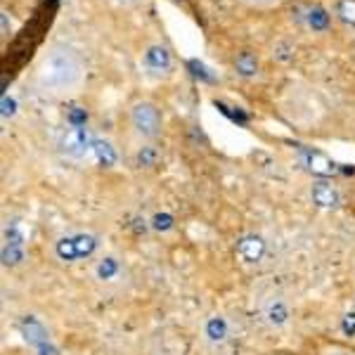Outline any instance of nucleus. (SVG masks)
<instances>
[{"instance_id": "obj_1", "label": "nucleus", "mask_w": 355, "mask_h": 355, "mask_svg": "<svg viewBox=\"0 0 355 355\" xmlns=\"http://www.w3.org/2000/svg\"><path fill=\"white\" fill-rule=\"evenodd\" d=\"M36 78L43 93L67 97L76 93L83 83V62L71 47L54 45L45 52Z\"/></svg>"}, {"instance_id": "obj_2", "label": "nucleus", "mask_w": 355, "mask_h": 355, "mask_svg": "<svg viewBox=\"0 0 355 355\" xmlns=\"http://www.w3.org/2000/svg\"><path fill=\"white\" fill-rule=\"evenodd\" d=\"M93 142L95 138L90 135V131L85 128V124H71L67 131L62 133L60 140V149L62 154H67L69 159H83L88 156V152H93Z\"/></svg>"}, {"instance_id": "obj_3", "label": "nucleus", "mask_w": 355, "mask_h": 355, "mask_svg": "<svg viewBox=\"0 0 355 355\" xmlns=\"http://www.w3.org/2000/svg\"><path fill=\"white\" fill-rule=\"evenodd\" d=\"M131 124L135 133H140L142 138H156L159 128H161L159 109L152 102H135L131 107Z\"/></svg>"}, {"instance_id": "obj_4", "label": "nucleus", "mask_w": 355, "mask_h": 355, "mask_svg": "<svg viewBox=\"0 0 355 355\" xmlns=\"http://www.w3.org/2000/svg\"><path fill=\"white\" fill-rule=\"evenodd\" d=\"M97 249V237L93 234H71V237H62L57 242V256L62 261H81L93 256Z\"/></svg>"}, {"instance_id": "obj_5", "label": "nucleus", "mask_w": 355, "mask_h": 355, "mask_svg": "<svg viewBox=\"0 0 355 355\" xmlns=\"http://www.w3.org/2000/svg\"><path fill=\"white\" fill-rule=\"evenodd\" d=\"M310 199H313V204H315L317 209H336L341 201V194L339 190H336V185H334L332 180H317V183H313V187H310Z\"/></svg>"}, {"instance_id": "obj_6", "label": "nucleus", "mask_w": 355, "mask_h": 355, "mask_svg": "<svg viewBox=\"0 0 355 355\" xmlns=\"http://www.w3.org/2000/svg\"><path fill=\"white\" fill-rule=\"evenodd\" d=\"M237 258L242 263H258L265 256V242L258 234H244L240 242H237Z\"/></svg>"}, {"instance_id": "obj_7", "label": "nucleus", "mask_w": 355, "mask_h": 355, "mask_svg": "<svg viewBox=\"0 0 355 355\" xmlns=\"http://www.w3.org/2000/svg\"><path fill=\"white\" fill-rule=\"evenodd\" d=\"M145 67L152 74H166L170 69V52L163 45H152L145 52Z\"/></svg>"}, {"instance_id": "obj_8", "label": "nucleus", "mask_w": 355, "mask_h": 355, "mask_svg": "<svg viewBox=\"0 0 355 355\" xmlns=\"http://www.w3.org/2000/svg\"><path fill=\"white\" fill-rule=\"evenodd\" d=\"M289 306H286L282 299H270L268 306H265V320L272 324V327H282V324L289 322Z\"/></svg>"}, {"instance_id": "obj_9", "label": "nucleus", "mask_w": 355, "mask_h": 355, "mask_svg": "<svg viewBox=\"0 0 355 355\" xmlns=\"http://www.w3.org/2000/svg\"><path fill=\"white\" fill-rule=\"evenodd\" d=\"M93 156L100 161V166H114L116 163V149L109 140H95L93 142Z\"/></svg>"}, {"instance_id": "obj_10", "label": "nucleus", "mask_w": 355, "mask_h": 355, "mask_svg": "<svg viewBox=\"0 0 355 355\" xmlns=\"http://www.w3.org/2000/svg\"><path fill=\"white\" fill-rule=\"evenodd\" d=\"M306 163H308V168L313 170V173H317V175H332L334 170H336L334 161H329L327 156L317 154V152H308V154H306Z\"/></svg>"}, {"instance_id": "obj_11", "label": "nucleus", "mask_w": 355, "mask_h": 355, "mask_svg": "<svg viewBox=\"0 0 355 355\" xmlns=\"http://www.w3.org/2000/svg\"><path fill=\"white\" fill-rule=\"evenodd\" d=\"M119 272H121V265H119V261L111 258V256H104V258L95 265V275H97V279H102V282H111V279H116L119 277Z\"/></svg>"}, {"instance_id": "obj_12", "label": "nucleus", "mask_w": 355, "mask_h": 355, "mask_svg": "<svg viewBox=\"0 0 355 355\" xmlns=\"http://www.w3.org/2000/svg\"><path fill=\"white\" fill-rule=\"evenodd\" d=\"M204 334H206V339L211 343H218V341H223L227 336V324H225L223 317H211L209 322L204 324Z\"/></svg>"}, {"instance_id": "obj_13", "label": "nucleus", "mask_w": 355, "mask_h": 355, "mask_svg": "<svg viewBox=\"0 0 355 355\" xmlns=\"http://www.w3.org/2000/svg\"><path fill=\"white\" fill-rule=\"evenodd\" d=\"M234 69L240 71L242 76H254L256 69H258V64H256V60L249 52H242L240 57L234 60Z\"/></svg>"}, {"instance_id": "obj_14", "label": "nucleus", "mask_w": 355, "mask_h": 355, "mask_svg": "<svg viewBox=\"0 0 355 355\" xmlns=\"http://www.w3.org/2000/svg\"><path fill=\"white\" fill-rule=\"evenodd\" d=\"M336 15H339L341 22L355 24V0H341L339 8H336Z\"/></svg>"}, {"instance_id": "obj_15", "label": "nucleus", "mask_w": 355, "mask_h": 355, "mask_svg": "<svg viewBox=\"0 0 355 355\" xmlns=\"http://www.w3.org/2000/svg\"><path fill=\"white\" fill-rule=\"evenodd\" d=\"M327 22H329V17H327V12L322 8H313L308 12V24L315 31H322L324 26H327Z\"/></svg>"}, {"instance_id": "obj_16", "label": "nucleus", "mask_w": 355, "mask_h": 355, "mask_svg": "<svg viewBox=\"0 0 355 355\" xmlns=\"http://www.w3.org/2000/svg\"><path fill=\"white\" fill-rule=\"evenodd\" d=\"M156 156H159L156 154V149H152V147H142V149L138 152V166H147V168L154 166Z\"/></svg>"}, {"instance_id": "obj_17", "label": "nucleus", "mask_w": 355, "mask_h": 355, "mask_svg": "<svg viewBox=\"0 0 355 355\" xmlns=\"http://www.w3.org/2000/svg\"><path fill=\"white\" fill-rule=\"evenodd\" d=\"M320 355H355V350L341 346V343H324L320 348Z\"/></svg>"}, {"instance_id": "obj_18", "label": "nucleus", "mask_w": 355, "mask_h": 355, "mask_svg": "<svg viewBox=\"0 0 355 355\" xmlns=\"http://www.w3.org/2000/svg\"><path fill=\"white\" fill-rule=\"evenodd\" d=\"M173 227V218L170 216H154V230H170Z\"/></svg>"}, {"instance_id": "obj_19", "label": "nucleus", "mask_w": 355, "mask_h": 355, "mask_svg": "<svg viewBox=\"0 0 355 355\" xmlns=\"http://www.w3.org/2000/svg\"><path fill=\"white\" fill-rule=\"evenodd\" d=\"M3 107H5L3 109V116H5V119L15 114V100H8V95L3 97Z\"/></svg>"}, {"instance_id": "obj_20", "label": "nucleus", "mask_w": 355, "mask_h": 355, "mask_svg": "<svg viewBox=\"0 0 355 355\" xmlns=\"http://www.w3.org/2000/svg\"><path fill=\"white\" fill-rule=\"evenodd\" d=\"M343 332L350 334V336L355 334V315H346V320H343Z\"/></svg>"}, {"instance_id": "obj_21", "label": "nucleus", "mask_w": 355, "mask_h": 355, "mask_svg": "<svg viewBox=\"0 0 355 355\" xmlns=\"http://www.w3.org/2000/svg\"><path fill=\"white\" fill-rule=\"evenodd\" d=\"M244 3L256 5V8H268V5H275V3H279V0H244Z\"/></svg>"}, {"instance_id": "obj_22", "label": "nucleus", "mask_w": 355, "mask_h": 355, "mask_svg": "<svg viewBox=\"0 0 355 355\" xmlns=\"http://www.w3.org/2000/svg\"><path fill=\"white\" fill-rule=\"evenodd\" d=\"M270 355H291V353H270Z\"/></svg>"}]
</instances>
